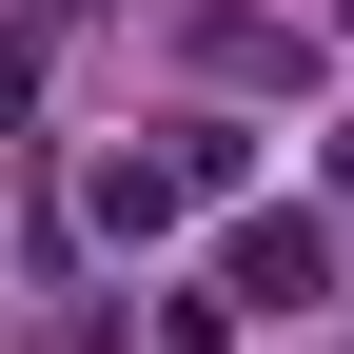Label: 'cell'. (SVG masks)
Instances as JSON below:
<instances>
[{"label":"cell","mask_w":354,"mask_h":354,"mask_svg":"<svg viewBox=\"0 0 354 354\" xmlns=\"http://www.w3.org/2000/svg\"><path fill=\"white\" fill-rule=\"evenodd\" d=\"M256 177V138L236 118H177V138H118V158H79V216H99V256H158L197 197H236Z\"/></svg>","instance_id":"obj_1"},{"label":"cell","mask_w":354,"mask_h":354,"mask_svg":"<svg viewBox=\"0 0 354 354\" xmlns=\"http://www.w3.org/2000/svg\"><path fill=\"white\" fill-rule=\"evenodd\" d=\"M216 295H236V315H315V295H335V216H236Z\"/></svg>","instance_id":"obj_2"},{"label":"cell","mask_w":354,"mask_h":354,"mask_svg":"<svg viewBox=\"0 0 354 354\" xmlns=\"http://www.w3.org/2000/svg\"><path fill=\"white\" fill-rule=\"evenodd\" d=\"M335 216H354V118H335Z\"/></svg>","instance_id":"obj_3"}]
</instances>
